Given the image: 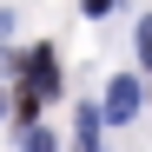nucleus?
I'll return each mask as SVG.
<instances>
[{
	"label": "nucleus",
	"instance_id": "1",
	"mask_svg": "<svg viewBox=\"0 0 152 152\" xmlns=\"http://www.w3.org/2000/svg\"><path fill=\"white\" fill-rule=\"evenodd\" d=\"M27 93L33 99H53L60 93V53H53V46H33V53H27Z\"/></svg>",
	"mask_w": 152,
	"mask_h": 152
},
{
	"label": "nucleus",
	"instance_id": "2",
	"mask_svg": "<svg viewBox=\"0 0 152 152\" xmlns=\"http://www.w3.org/2000/svg\"><path fill=\"white\" fill-rule=\"evenodd\" d=\"M132 113H139V86H132V80H113V86H106V106H99V119L126 126Z\"/></svg>",
	"mask_w": 152,
	"mask_h": 152
},
{
	"label": "nucleus",
	"instance_id": "3",
	"mask_svg": "<svg viewBox=\"0 0 152 152\" xmlns=\"http://www.w3.org/2000/svg\"><path fill=\"white\" fill-rule=\"evenodd\" d=\"M80 152H99V113H80Z\"/></svg>",
	"mask_w": 152,
	"mask_h": 152
},
{
	"label": "nucleus",
	"instance_id": "4",
	"mask_svg": "<svg viewBox=\"0 0 152 152\" xmlns=\"http://www.w3.org/2000/svg\"><path fill=\"white\" fill-rule=\"evenodd\" d=\"M27 152H60V139L46 132V126H27Z\"/></svg>",
	"mask_w": 152,
	"mask_h": 152
},
{
	"label": "nucleus",
	"instance_id": "5",
	"mask_svg": "<svg viewBox=\"0 0 152 152\" xmlns=\"http://www.w3.org/2000/svg\"><path fill=\"white\" fill-rule=\"evenodd\" d=\"M139 60H145V66H152V13H145V20H139Z\"/></svg>",
	"mask_w": 152,
	"mask_h": 152
},
{
	"label": "nucleus",
	"instance_id": "6",
	"mask_svg": "<svg viewBox=\"0 0 152 152\" xmlns=\"http://www.w3.org/2000/svg\"><path fill=\"white\" fill-rule=\"evenodd\" d=\"M119 7V0H86V13H113Z\"/></svg>",
	"mask_w": 152,
	"mask_h": 152
},
{
	"label": "nucleus",
	"instance_id": "7",
	"mask_svg": "<svg viewBox=\"0 0 152 152\" xmlns=\"http://www.w3.org/2000/svg\"><path fill=\"white\" fill-rule=\"evenodd\" d=\"M0 86H7V80H0ZM0 113H7V93H0Z\"/></svg>",
	"mask_w": 152,
	"mask_h": 152
}]
</instances>
